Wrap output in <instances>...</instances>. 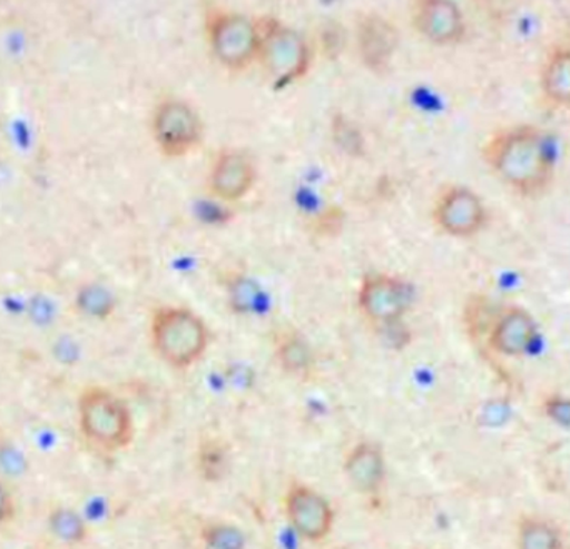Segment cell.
I'll return each instance as SVG.
<instances>
[{
    "label": "cell",
    "mask_w": 570,
    "mask_h": 549,
    "mask_svg": "<svg viewBox=\"0 0 570 549\" xmlns=\"http://www.w3.org/2000/svg\"><path fill=\"white\" fill-rule=\"evenodd\" d=\"M411 304V290L404 281L391 274H367L357 293L362 316L377 327L401 323Z\"/></svg>",
    "instance_id": "8992f818"
},
{
    "label": "cell",
    "mask_w": 570,
    "mask_h": 549,
    "mask_svg": "<svg viewBox=\"0 0 570 549\" xmlns=\"http://www.w3.org/2000/svg\"><path fill=\"white\" fill-rule=\"evenodd\" d=\"M488 156L499 177L519 193L535 194L544 189L554 170L548 143L534 129L502 134L489 147Z\"/></svg>",
    "instance_id": "6da1fadb"
},
{
    "label": "cell",
    "mask_w": 570,
    "mask_h": 549,
    "mask_svg": "<svg viewBox=\"0 0 570 549\" xmlns=\"http://www.w3.org/2000/svg\"><path fill=\"white\" fill-rule=\"evenodd\" d=\"M434 220L449 236L471 237L484 226L485 207L468 187H451L439 197Z\"/></svg>",
    "instance_id": "ba28073f"
},
{
    "label": "cell",
    "mask_w": 570,
    "mask_h": 549,
    "mask_svg": "<svg viewBox=\"0 0 570 549\" xmlns=\"http://www.w3.org/2000/svg\"><path fill=\"white\" fill-rule=\"evenodd\" d=\"M544 90L549 99L570 106V50L551 57L544 70Z\"/></svg>",
    "instance_id": "2e32d148"
},
{
    "label": "cell",
    "mask_w": 570,
    "mask_h": 549,
    "mask_svg": "<svg viewBox=\"0 0 570 549\" xmlns=\"http://www.w3.org/2000/svg\"><path fill=\"white\" fill-rule=\"evenodd\" d=\"M153 136L164 156L177 159L199 146L204 136L203 120L190 104L167 99L154 112Z\"/></svg>",
    "instance_id": "5b68a950"
},
{
    "label": "cell",
    "mask_w": 570,
    "mask_h": 549,
    "mask_svg": "<svg viewBox=\"0 0 570 549\" xmlns=\"http://www.w3.org/2000/svg\"><path fill=\"white\" fill-rule=\"evenodd\" d=\"M519 549H562L561 537L552 525L535 518L524 520L519 527Z\"/></svg>",
    "instance_id": "e0dca14e"
},
{
    "label": "cell",
    "mask_w": 570,
    "mask_h": 549,
    "mask_svg": "<svg viewBox=\"0 0 570 549\" xmlns=\"http://www.w3.org/2000/svg\"><path fill=\"white\" fill-rule=\"evenodd\" d=\"M79 420L87 440L104 450H122L132 441L134 423L129 408L102 388H90L80 396Z\"/></svg>",
    "instance_id": "3957f363"
},
{
    "label": "cell",
    "mask_w": 570,
    "mask_h": 549,
    "mask_svg": "<svg viewBox=\"0 0 570 549\" xmlns=\"http://www.w3.org/2000/svg\"><path fill=\"white\" fill-rule=\"evenodd\" d=\"M274 353L281 370L288 376H311L315 367L314 351L301 333L283 330L274 341Z\"/></svg>",
    "instance_id": "9a60e30c"
},
{
    "label": "cell",
    "mask_w": 570,
    "mask_h": 549,
    "mask_svg": "<svg viewBox=\"0 0 570 549\" xmlns=\"http://www.w3.org/2000/svg\"><path fill=\"white\" fill-rule=\"evenodd\" d=\"M10 513H12V503H10L9 493L0 487V523H3Z\"/></svg>",
    "instance_id": "603a6c76"
},
{
    "label": "cell",
    "mask_w": 570,
    "mask_h": 549,
    "mask_svg": "<svg viewBox=\"0 0 570 549\" xmlns=\"http://www.w3.org/2000/svg\"><path fill=\"white\" fill-rule=\"evenodd\" d=\"M256 177V164L249 154L239 149L223 150L210 167L209 189L224 203H237L253 190Z\"/></svg>",
    "instance_id": "9c48e42d"
},
{
    "label": "cell",
    "mask_w": 570,
    "mask_h": 549,
    "mask_svg": "<svg viewBox=\"0 0 570 549\" xmlns=\"http://www.w3.org/2000/svg\"><path fill=\"white\" fill-rule=\"evenodd\" d=\"M285 508L292 527L305 540H324L331 533L334 511L317 491L295 484L287 493Z\"/></svg>",
    "instance_id": "30bf717a"
},
{
    "label": "cell",
    "mask_w": 570,
    "mask_h": 549,
    "mask_svg": "<svg viewBox=\"0 0 570 549\" xmlns=\"http://www.w3.org/2000/svg\"><path fill=\"white\" fill-rule=\"evenodd\" d=\"M150 341L164 363L176 370H186L206 354L209 327L193 310L164 306L156 310L150 321Z\"/></svg>",
    "instance_id": "7a4b0ae2"
},
{
    "label": "cell",
    "mask_w": 570,
    "mask_h": 549,
    "mask_svg": "<svg viewBox=\"0 0 570 549\" xmlns=\"http://www.w3.org/2000/svg\"><path fill=\"white\" fill-rule=\"evenodd\" d=\"M210 46L229 69H244L259 56V26L237 13H217L209 23Z\"/></svg>",
    "instance_id": "52a82bcc"
},
{
    "label": "cell",
    "mask_w": 570,
    "mask_h": 549,
    "mask_svg": "<svg viewBox=\"0 0 570 549\" xmlns=\"http://www.w3.org/2000/svg\"><path fill=\"white\" fill-rule=\"evenodd\" d=\"M50 531L62 543H82L87 538V525L77 511L70 508H57L50 513Z\"/></svg>",
    "instance_id": "d6986e66"
},
{
    "label": "cell",
    "mask_w": 570,
    "mask_h": 549,
    "mask_svg": "<svg viewBox=\"0 0 570 549\" xmlns=\"http://www.w3.org/2000/svg\"><path fill=\"white\" fill-rule=\"evenodd\" d=\"M77 310L90 320H107L116 310V300L109 290L99 284L83 286L77 293Z\"/></svg>",
    "instance_id": "ac0fdd59"
},
{
    "label": "cell",
    "mask_w": 570,
    "mask_h": 549,
    "mask_svg": "<svg viewBox=\"0 0 570 549\" xmlns=\"http://www.w3.org/2000/svg\"><path fill=\"white\" fill-rule=\"evenodd\" d=\"M259 56L271 79L279 87L288 86L307 72L311 56L307 43L295 30L277 20H264L259 26Z\"/></svg>",
    "instance_id": "277c9868"
},
{
    "label": "cell",
    "mask_w": 570,
    "mask_h": 549,
    "mask_svg": "<svg viewBox=\"0 0 570 549\" xmlns=\"http://www.w3.org/2000/svg\"><path fill=\"white\" fill-rule=\"evenodd\" d=\"M358 50L365 66L372 70L387 69L397 49L394 26L377 16H368L358 26Z\"/></svg>",
    "instance_id": "7c38bea8"
},
{
    "label": "cell",
    "mask_w": 570,
    "mask_h": 549,
    "mask_svg": "<svg viewBox=\"0 0 570 549\" xmlns=\"http://www.w3.org/2000/svg\"><path fill=\"white\" fill-rule=\"evenodd\" d=\"M345 474L355 490L375 493L385 474L384 453L374 443H358L345 460Z\"/></svg>",
    "instance_id": "5bb4252c"
},
{
    "label": "cell",
    "mask_w": 570,
    "mask_h": 549,
    "mask_svg": "<svg viewBox=\"0 0 570 549\" xmlns=\"http://www.w3.org/2000/svg\"><path fill=\"white\" fill-rule=\"evenodd\" d=\"M210 549H244V537L230 527H216L207 533Z\"/></svg>",
    "instance_id": "44dd1931"
},
{
    "label": "cell",
    "mask_w": 570,
    "mask_h": 549,
    "mask_svg": "<svg viewBox=\"0 0 570 549\" xmlns=\"http://www.w3.org/2000/svg\"><path fill=\"white\" fill-rule=\"evenodd\" d=\"M412 19L431 42L454 43L464 37V16L454 0H415Z\"/></svg>",
    "instance_id": "8fae6325"
},
{
    "label": "cell",
    "mask_w": 570,
    "mask_h": 549,
    "mask_svg": "<svg viewBox=\"0 0 570 549\" xmlns=\"http://www.w3.org/2000/svg\"><path fill=\"white\" fill-rule=\"evenodd\" d=\"M538 337V326L528 311L509 310L492 330L491 343L499 353L521 356L531 350Z\"/></svg>",
    "instance_id": "4fadbf2b"
},
{
    "label": "cell",
    "mask_w": 570,
    "mask_h": 549,
    "mask_svg": "<svg viewBox=\"0 0 570 549\" xmlns=\"http://www.w3.org/2000/svg\"><path fill=\"white\" fill-rule=\"evenodd\" d=\"M546 413L559 427L570 430V400L569 398H551L546 403Z\"/></svg>",
    "instance_id": "7402d4cb"
},
{
    "label": "cell",
    "mask_w": 570,
    "mask_h": 549,
    "mask_svg": "<svg viewBox=\"0 0 570 549\" xmlns=\"http://www.w3.org/2000/svg\"><path fill=\"white\" fill-rule=\"evenodd\" d=\"M229 304L230 310L236 314L253 313L259 303L261 287L253 280L246 276H236L229 281Z\"/></svg>",
    "instance_id": "ffe728a7"
}]
</instances>
